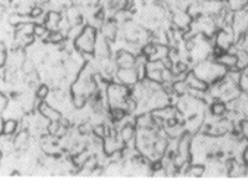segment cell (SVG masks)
<instances>
[{
	"label": "cell",
	"instance_id": "6da1fadb",
	"mask_svg": "<svg viewBox=\"0 0 248 180\" xmlns=\"http://www.w3.org/2000/svg\"><path fill=\"white\" fill-rule=\"evenodd\" d=\"M228 70V68L219 65L215 59L211 60L208 58L203 61H199L192 72L208 84H214L223 79L227 76Z\"/></svg>",
	"mask_w": 248,
	"mask_h": 180
},
{
	"label": "cell",
	"instance_id": "7a4b0ae2",
	"mask_svg": "<svg viewBox=\"0 0 248 180\" xmlns=\"http://www.w3.org/2000/svg\"><path fill=\"white\" fill-rule=\"evenodd\" d=\"M107 99L110 109L124 110L126 99L129 98V87L121 83H110L107 86ZM125 111V110H124Z\"/></svg>",
	"mask_w": 248,
	"mask_h": 180
},
{
	"label": "cell",
	"instance_id": "3957f363",
	"mask_svg": "<svg viewBox=\"0 0 248 180\" xmlns=\"http://www.w3.org/2000/svg\"><path fill=\"white\" fill-rule=\"evenodd\" d=\"M97 37L96 28L92 25L84 27L82 33L78 36L75 42V48L80 53H93L94 54L95 42Z\"/></svg>",
	"mask_w": 248,
	"mask_h": 180
},
{
	"label": "cell",
	"instance_id": "277c9868",
	"mask_svg": "<svg viewBox=\"0 0 248 180\" xmlns=\"http://www.w3.org/2000/svg\"><path fill=\"white\" fill-rule=\"evenodd\" d=\"M213 37L214 49L218 51L217 55H219L222 52H229L234 47L236 42V36L232 27H224L218 29Z\"/></svg>",
	"mask_w": 248,
	"mask_h": 180
},
{
	"label": "cell",
	"instance_id": "5b68a950",
	"mask_svg": "<svg viewBox=\"0 0 248 180\" xmlns=\"http://www.w3.org/2000/svg\"><path fill=\"white\" fill-rule=\"evenodd\" d=\"M195 27L197 33H200L208 38L213 37L217 33V22L216 19L207 15H201L196 19Z\"/></svg>",
	"mask_w": 248,
	"mask_h": 180
},
{
	"label": "cell",
	"instance_id": "8992f818",
	"mask_svg": "<svg viewBox=\"0 0 248 180\" xmlns=\"http://www.w3.org/2000/svg\"><path fill=\"white\" fill-rule=\"evenodd\" d=\"M232 29L235 33L236 41L248 33V9L232 13Z\"/></svg>",
	"mask_w": 248,
	"mask_h": 180
},
{
	"label": "cell",
	"instance_id": "52a82bcc",
	"mask_svg": "<svg viewBox=\"0 0 248 180\" xmlns=\"http://www.w3.org/2000/svg\"><path fill=\"white\" fill-rule=\"evenodd\" d=\"M170 22H172V24L176 27L177 30L181 31L184 34L191 29L193 18L186 11L175 9L172 14V17H170Z\"/></svg>",
	"mask_w": 248,
	"mask_h": 180
},
{
	"label": "cell",
	"instance_id": "ba28073f",
	"mask_svg": "<svg viewBox=\"0 0 248 180\" xmlns=\"http://www.w3.org/2000/svg\"><path fill=\"white\" fill-rule=\"evenodd\" d=\"M202 13L213 18H218L228 12L223 0H204L201 2Z\"/></svg>",
	"mask_w": 248,
	"mask_h": 180
},
{
	"label": "cell",
	"instance_id": "9c48e42d",
	"mask_svg": "<svg viewBox=\"0 0 248 180\" xmlns=\"http://www.w3.org/2000/svg\"><path fill=\"white\" fill-rule=\"evenodd\" d=\"M116 78L119 83L134 87V86L140 81L138 73L135 67L133 68H118L116 73Z\"/></svg>",
	"mask_w": 248,
	"mask_h": 180
},
{
	"label": "cell",
	"instance_id": "30bf717a",
	"mask_svg": "<svg viewBox=\"0 0 248 180\" xmlns=\"http://www.w3.org/2000/svg\"><path fill=\"white\" fill-rule=\"evenodd\" d=\"M137 56L128 50H119L116 55V65L118 68H133L136 65Z\"/></svg>",
	"mask_w": 248,
	"mask_h": 180
},
{
	"label": "cell",
	"instance_id": "8fae6325",
	"mask_svg": "<svg viewBox=\"0 0 248 180\" xmlns=\"http://www.w3.org/2000/svg\"><path fill=\"white\" fill-rule=\"evenodd\" d=\"M177 108L172 107V106H167L164 108H159V109H155V110L151 111L152 116L155 118V120H160L162 122H168L172 119L177 118V114H178Z\"/></svg>",
	"mask_w": 248,
	"mask_h": 180
},
{
	"label": "cell",
	"instance_id": "7c38bea8",
	"mask_svg": "<svg viewBox=\"0 0 248 180\" xmlns=\"http://www.w3.org/2000/svg\"><path fill=\"white\" fill-rule=\"evenodd\" d=\"M38 112L51 122H58L61 120V113L50 104L42 100L38 105Z\"/></svg>",
	"mask_w": 248,
	"mask_h": 180
},
{
	"label": "cell",
	"instance_id": "4fadbf2b",
	"mask_svg": "<svg viewBox=\"0 0 248 180\" xmlns=\"http://www.w3.org/2000/svg\"><path fill=\"white\" fill-rule=\"evenodd\" d=\"M94 55L96 58L100 59L110 57V45H108V41L102 33H97Z\"/></svg>",
	"mask_w": 248,
	"mask_h": 180
},
{
	"label": "cell",
	"instance_id": "5bb4252c",
	"mask_svg": "<svg viewBox=\"0 0 248 180\" xmlns=\"http://www.w3.org/2000/svg\"><path fill=\"white\" fill-rule=\"evenodd\" d=\"M185 81L187 83L189 89L201 92H207L209 90V84L206 81L202 80L201 78H199L193 72H189L186 74Z\"/></svg>",
	"mask_w": 248,
	"mask_h": 180
},
{
	"label": "cell",
	"instance_id": "9a60e30c",
	"mask_svg": "<svg viewBox=\"0 0 248 180\" xmlns=\"http://www.w3.org/2000/svg\"><path fill=\"white\" fill-rule=\"evenodd\" d=\"M215 60L228 69L238 68V57L236 53H232L230 51L222 52L215 57Z\"/></svg>",
	"mask_w": 248,
	"mask_h": 180
},
{
	"label": "cell",
	"instance_id": "2e32d148",
	"mask_svg": "<svg viewBox=\"0 0 248 180\" xmlns=\"http://www.w3.org/2000/svg\"><path fill=\"white\" fill-rule=\"evenodd\" d=\"M156 124V120L152 116L151 112H146L140 114L136 117L135 119V125L137 129L142 130H153V128Z\"/></svg>",
	"mask_w": 248,
	"mask_h": 180
},
{
	"label": "cell",
	"instance_id": "e0dca14e",
	"mask_svg": "<svg viewBox=\"0 0 248 180\" xmlns=\"http://www.w3.org/2000/svg\"><path fill=\"white\" fill-rule=\"evenodd\" d=\"M137 135V128L135 123L127 122L122 127L119 132V137L124 143H129L131 141H135Z\"/></svg>",
	"mask_w": 248,
	"mask_h": 180
},
{
	"label": "cell",
	"instance_id": "ac0fdd59",
	"mask_svg": "<svg viewBox=\"0 0 248 180\" xmlns=\"http://www.w3.org/2000/svg\"><path fill=\"white\" fill-rule=\"evenodd\" d=\"M117 33H118V27H117V23L113 20L108 21L105 24L102 26V33L108 42H114L117 37Z\"/></svg>",
	"mask_w": 248,
	"mask_h": 180
},
{
	"label": "cell",
	"instance_id": "d6986e66",
	"mask_svg": "<svg viewBox=\"0 0 248 180\" xmlns=\"http://www.w3.org/2000/svg\"><path fill=\"white\" fill-rule=\"evenodd\" d=\"M61 20H62V18H61L60 13H58L56 11H51L46 16L45 25L46 26V28L49 29V31L59 30V25H60Z\"/></svg>",
	"mask_w": 248,
	"mask_h": 180
},
{
	"label": "cell",
	"instance_id": "ffe728a7",
	"mask_svg": "<svg viewBox=\"0 0 248 180\" xmlns=\"http://www.w3.org/2000/svg\"><path fill=\"white\" fill-rule=\"evenodd\" d=\"M224 3L228 11L232 13L243 11L248 7V0H224Z\"/></svg>",
	"mask_w": 248,
	"mask_h": 180
},
{
	"label": "cell",
	"instance_id": "44dd1931",
	"mask_svg": "<svg viewBox=\"0 0 248 180\" xmlns=\"http://www.w3.org/2000/svg\"><path fill=\"white\" fill-rule=\"evenodd\" d=\"M228 111H229L228 104L224 103V101L220 99L215 100L210 107V112L212 116H215V117H222L223 115H226L228 113Z\"/></svg>",
	"mask_w": 248,
	"mask_h": 180
},
{
	"label": "cell",
	"instance_id": "7402d4cb",
	"mask_svg": "<svg viewBox=\"0 0 248 180\" xmlns=\"http://www.w3.org/2000/svg\"><path fill=\"white\" fill-rule=\"evenodd\" d=\"M19 122L15 119H6L1 121V131L4 136H12L18 129Z\"/></svg>",
	"mask_w": 248,
	"mask_h": 180
},
{
	"label": "cell",
	"instance_id": "603a6c76",
	"mask_svg": "<svg viewBox=\"0 0 248 180\" xmlns=\"http://www.w3.org/2000/svg\"><path fill=\"white\" fill-rule=\"evenodd\" d=\"M172 89L176 93L177 96L179 97H184L188 95L189 87L187 83H186L185 79H180V80H176L172 84Z\"/></svg>",
	"mask_w": 248,
	"mask_h": 180
},
{
	"label": "cell",
	"instance_id": "cb8c5ba5",
	"mask_svg": "<svg viewBox=\"0 0 248 180\" xmlns=\"http://www.w3.org/2000/svg\"><path fill=\"white\" fill-rule=\"evenodd\" d=\"M84 27H85V26L82 25L81 23H79V24L72 25L71 27H69V29L66 31V33H67L66 36H67V38H69V40L75 41L76 38L82 33V31H83Z\"/></svg>",
	"mask_w": 248,
	"mask_h": 180
},
{
	"label": "cell",
	"instance_id": "d4e9b609",
	"mask_svg": "<svg viewBox=\"0 0 248 180\" xmlns=\"http://www.w3.org/2000/svg\"><path fill=\"white\" fill-rule=\"evenodd\" d=\"M206 167L201 164H195V165H190L188 167L187 173L190 174L192 177H201L205 174Z\"/></svg>",
	"mask_w": 248,
	"mask_h": 180
},
{
	"label": "cell",
	"instance_id": "484cf974",
	"mask_svg": "<svg viewBox=\"0 0 248 180\" xmlns=\"http://www.w3.org/2000/svg\"><path fill=\"white\" fill-rule=\"evenodd\" d=\"M64 34L62 33L61 30H55V31H50L48 36H46V40L53 44H58L62 43L64 41Z\"/></svg>",
	"mask_w": 248,
	"mask_h": 180
},
{
	"label": "cell",
	"instance_id": "4316f807",
	"mask_svg": "<svg viewBox=\"0 0 248 180\" xmlns=\"http://www.w3.org/2000/svg\"><path fill=\"white\" fill-rule=\"evenodd\" d=\"M49 29L46 28L45 24H37L35 23L34 28H33V35L37 37H44V36H48L49 34Z\"/></svg>",
	"mask_w": 248,
	"mask_h": 180
},
{
	"label": "cell",
	"instance_id": "83f0119b",
	"mask_svg": "<svg viewBox=\"0 0 248 180\" xmlns=\"http://www.w3.org/2000/svg\"><path fill=\"white\" fill-rule=\"evenodd\" d=\"M92 131H93V134H94L99 139H105L108 136L106 127L104 124H100V123H97L96 125H94Z\"/></svg>",
	"mask_w": 248,
	"mask_h": 180
},
{
	"label": "cell",
	"instance_id": "f1b7e54d",
	"mask_svg": "<svg viewBox=\"0 0 248 180\" xmlns=\"http://www.w3.org/2000/svg\"><path fill=\"white\" fill-rule=\"evenodd\" d=\"M49 93H50V89L48 86L46 84H41L36 89V98L38 99L44 100L45 98H46V97L49 96Z\"/></svg>",
	"mask_w": 248,
	"mask_h": 180
},
{
	"label": "cell",
	"instance_id": "f546056e",
	"mask_svg": "<svg viewBox=\"0 0 248 180\" xmlns=\"http://www.w3.org/2000/svg\"><path fill=\"white\" fill-rule=\"evenodd\" d=\"M86 99L87 98L84 97V96H73V104L74 107L77 109H82L84 108L85 104H86Z\"/></svg>",
	"mask_w": 248,
	"mask_h": 180
},
{
	"label": "cell",
	"instance_id": "4dcf8cb0",
	"mask_svg": "<svg viewBox=\"0 0 248 180\" xmlns=\"http://www.w3.org/2000/svg\"><path fill=\"white\" fill-rule=\"evenodd\" d=\"M43 14H44V9L42 6H33V7H31V11H30V17L32 18V19H34V20H36V19H38V18H41L42 16H43Z\"/></svg>",
	"mask_w": 248,
	"mask_h": 180
},
{
	"label": "cell",
	"instance_id": "1f68e13d",
	"mask_svg": "<svg viewBox=\"0 0 248 180\" xmlns=\"http://www.w3.org/2000/svg\"><path fill=\"white\" fill-rule=\"evenodd\" d=\"M27 142V135L25 131H21L18 134V136L16 137V145L17 146H22V145H25Z\"/></svg>",
	"mask_w": 248,
	"mask_h": 180
},
{
	"label": "cell",
	"instance_id": "d6a6232c",
	"mask_svg": "<svg viewBox=\"0 0 248 180\" xmlns=\"http://www.w3.org/2000/svg\"><path fill=\"white\" fill-rule=\"evenodd\" d=\"M9 103V98H7L4 93H1V96H0V109H1V112H4L6 110Z\"/></svg>",
	"mask_w": 248,
	"mask_h": 180
},
{
	"label": "cell",
	"instance_id": "836d02e7",
	"mask_svg": "<svg viewBox=\"0 0 248 180\" xmlns=\"http://www.w3.org/2000/svg\"><path fill=\"white\" fill-rule=\"evenodd\" d=\"M7 61V52H6V48L5 45L2 43L1 44V55H0V65L1 66H4Z\"/></svg>",
	"mask_w": 248,
	"mask_h": 180
},
{
	"label": "cell",
	"instance_id": "e575fe53",
	"mask_svg": "<svg viewBox=\"0 0 248 180\" xmlns=\"http://www.w3.org/2000/svg\"><path fill=\"white\" fill-rule=\"evenodd\" d=\"M242 159H243V162L245 165L248 167V145L246 146L244 151L242 152Z\"/></svg>",
	"mask_w": 248,
	"mask_h": 180
},
{
	"label": "cell",
	"instance_id": "d590c367",
	"mask_svg": "<svg viewBox=\"0 0 248 180\" xmlns=\"http://www.w3.org/2000/svg\"><path fill=\"white\" fill-rule=\"evenodd\" d=\"M134 1H135V0H126L127 7H130L131 5H133V4H134Z\"/></svg>",
	"mask_w": 248,
	"mask_h": 180
}]
</instances>
